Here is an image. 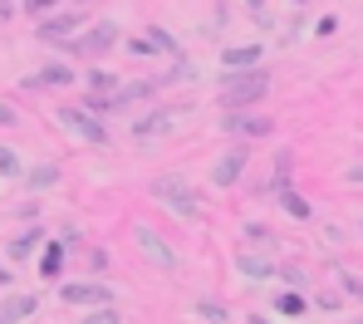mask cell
Wrapping results in <instances>:
<instances>
[{
  "label": "cell",
  "instance_id": "ffe728a7",
  "mask_svg": "<svg viewBox=\"0 0 363 324\" xmlns=\"http://www.w3.org/2000/svg\"><path fill=\"white\" fill-rule=\"evenodd\" d=\"M280 206H285V211H290V216H295V221H309V216H314V211H309V201H304L300 192H295V187H280Z\"/></svg>",
  "mask_w": 363,
  "mask_h": 324
},
{
  "label": "cell",
  "instance_id": "7c38bea8",
  "mask_svg": "<svg viewBox=\"0 0 363 324\" xmlns=\"http://www.w3.org/2000/svg\"><path fill=\"white\" fill-rule=\"evenodd\" d=\"M69 305H113V290L99 285V280H79V285H64L60 290Z\"/></svg>",
  "mask_w": 363,
  "mask_h": 324
},
{
  "label": "cell",
  "instance_id": "4dcf8cb0",
  "mask_svg": "<svg viewBox=\"0 0 363 324\" xmlns=\"http://www.w3.org/2000/svg\"><path fill=\"white\" fill-rule=\"evenodd\" d=\"M10 15H20V5L15 0H0V20H10Z\"/></svg>",
  "mask_w": 363,
  "mask_h": 324
},
{
  "label": "cell",
  "instance_id": "30bf717a",
  "mask_svg": "<svg viewBox=\"0 0 363 324\" xmlns=\"http://www.w3.org/2000/svg\"><path fill=\"white\" fill-rule=\"evenodd\" d=\"M74 84H79V69L69 60H45L35 74V89H74Z\"/></svg>",
  "mask_w": 363,
  "mask_h": 324
},
{
  "label": "cell",
  "instance_id": "2e32d148",
  "mask_svg": "<svg viewBox=\"0 0 363 324\" xmlns=\"http://www.w3.org/2000/svg\"><path fill=\"white\" fill-rule=\"evenodd\" d=\"M64 241H45V256H40V275L45 280H60V270H64Z\"/></svg>",
  "mask_w": 363,
  "mask_h": 324
},
{
  "label": "cell",
  "instance_id": "277c9868",
  "mask_svg": "<svg viewBox=\"0 0 363 324\" xmlns=\"http://www.w3.org/2000/svg\"><path fill=\"white\" fill-rule=\"evenodd\" d=\"M152 196L162 201V206H172L182 221H196L201 216V196L186 187V177H177V172H167V177H157L152 182Z\"/></svg>",
  "mask_w": 363,
  "mask_h": 324
},
{
  "label": "cell",
  "instance_id": "9a60e30c",
  "mask_svg": "<svg viewBox=\"0 0 363 324\" xmlns=\"http://www.w3.org/2000/svg\"><path fill=\"white\" fill-rule=\"evenodd\" d=\"M45 241V226H30V231H20L5 251H10V260H25V256H35V246Z\"/></svg>",
  "mask_w": 363,
  "mask_h": 324
},
{
  "label": "cell",
  "instance_id": "d6986e66",
  "mask_svg": "<svg viewBox=\"0 0 363 324\" xmlns=\"http://www.w3.org/2000/svg\"><path fill=\"white\" fill-rule=\"evenodd\" d=\"M25 182H30L35 192H45V187H60V167H55V162H40V167H30V172H25Z\"/></svg>",
  "mask_w": 363,
  "mask_h": 324
},
{
  "label": "cell",
  "instance_id": "836d02e7",
  "mask_svg": "<svg viewBox=\"0 0 363 324\" xmlns=\"http://www.w3.org/2000/svg\"><path fill=\"white\" fill-rule=\"evenodd\" d=\"M245 324H270V320H265V315H250V320H245Z\"/></svg>",
  "mask_w": 363,
  "mask_h": 324
},
{
  "label": "cell",
  "instance_id": "52a82bcc",
  "mask_svg": "<svg viewBox=\"0 0 363 324\" xmlns=\"http://www.w3.org/2000/svg\"><path fill=\"white\" fill-rule=\"evenodd\" d=\"M221 133H226V138H270V133H275V123H270L265 113L241 108V113H221Z\"/></svg>",
  "mask_w": 363,
  "mask_h": 324
},
{
  "label": "cell",
  "instance_id": "3957f363",
  "mask_svg": "<svg viewBox=\"0 0 363 324\" xmlns=\"http://www.w3.org/2000/svg\"><path fill=\"white\" fill-rule=\"evenodd\" d=\"M84 25H89V10L79 5V10H55V15H45V20H35V35H40V45L64 50V45H69Z\"/></svg>",
  "mask_w": 363,
  "mask_h": 324
},
{
  "label": "cell",
  "instance_id": "9c48e42d",
  "mask_svg": "<svg viewBox=\"0 0 363 324\" xmlns=\"http://www.w3.org/2000/svg\"><path fill=\"white\" fill-rule=\"evenodd\" d=\"M133 241L143 246V256L152 260V265H162V270H177V251H172V246H167V241H162L152 226H143V221H138V226H133Z\"/></svg>",
  "mask_w": 363,
  "mask_h": 324
},
{
  "label": "cell",
  "instance_id": "f1b7e54d",
  "mask_svg": "<svg viewBox=\"0 0 363 324\" xmlns=\"http://www.w3.org/2000/svg\"><path fill=\"white\" fill-rule=\"evenodd\" d=\"M344 290H349L354 300H363V275H344Z\"/></svg>",
  "mask_w": 363,
  "mask_h": 324
},
{
  "label": "cell",
  "instance_id": "44dd1931",
  "mask_svg": "<svg viewBox=\"0 0 363 324\" xmlns=\"http://www.w3.org/2000/svg\"><path fill=\"white\" fill-rule=\"evenodd\" d=\"M0 177H25L20 152H15V147H5V143H0Z\"/></svg>",
  "mask_w": 363,
  "mask_h": 324
},
{
  "label": "cell",
  "instance_id": "484cf974",
  "mask_svg": "<svg viewBox=\"0 0 363 324\" xmlns=\"http://www.w3.org/2000/svg\"><path fill=\"white\" fill-rule=\"evenodd\" d=\"M241 231H245V236H250V241H265V246H275V236H270V231H265L260 221H245Z\"/></svg>",
  "mask_w": 363,
  "mask_h": 324
},
{
  "label": "cell",
  "instance_id": "e0dca14e",
  "mask_svg": "<svg viewBox=\"0 0 363 324\" xmlns=\"http://www.w3.org/2000/svg\"><path fill=\"white\" fill-rule=\"evenodd\" d=\"M118 74H108V69H84V89L89 94H118Z\"/></svg>",
  "mask_w": 363,
  "mask_h": 324
},
{
  "label": "cell",
  "instance_id": "5b68a950",
  "mask_svg": "<svg viewBox=\"0 0 363 324\" xmlns=\"http://www.w3.org/2000/svg\"><path fill=\"white\" fill-rule=\"evenodd\" d=\"M191 113V104H167V108H152V113H143L138 123H133V138L138 143H152V138H167V133L177 128V118H186Z\"/></svg>",
  "mask_w": 363,
  "mask_h": 324
},
{
  "label": "cell",
  "instance_id": "1f68e13d",
  "mask_svg": "<svg viewBox=\"0 0 363 324\" xmlns=\"http://www.w3.org/2000/svg\"><path fill=\"white\" fill-rule=\"evenodd\" d=\"M0 285H15V275H10V265L0 260Z\"/></svg>",
  "mask_w": 363,
  "mask_h": 324
},
{
  "label": "cell",
  "instance_id": "f546056e",
  "mask_svg": "<svg viewBox=\"0 0 363 324\" xmlns=\"http://www.w3.org/2000/svg\"><path fill=\"white\" fill-rule=\"evenodd\" d=\"M89 265H94V270H104V265H108V251H99V246H94V251H89Z\"/></svg>",
  "mask_w": 363,
  "mask_h": 324
},
{
  "label": "cell",
  "instance_id": "83f0119b",
  "mask_svg": "<svg viewBox=\"0 0 363 324\" xmlns=\"http://www.w3.org/2000/svg\"><path fill=\"white\" fill-rule=\"evenodd\" d=\"M15 123H20V113H15V108L0 99V128H15Z\"/></svg>",
  "mask_w": 363,
  "mask_h": 324
},
{
  "label": "cell",
  "instance_id": "6da1fadb",
  "mask_svg": "<svg viewBox=\"0 0 363 324\" xmlns=\"http://www.w3.org/2000/svg\"><path fill=\"white\" fill-rule=\"evenodd\" d=\"M270 84H275V74L265 65L255 69H221V79H216V89H221V108L226 113H241L250 104H260L265 94H270Z\"/></svg>",
  "mask_w": 363,
  "mask_h": 324
},
{
  "label": "cell",
  "instance_id": "8992f818",
  "mask_svg": "<svg viewBox=\"0 0 363 324\" xmlns=\"http://www.w3.org/2000/svg\"><path fill=\"white\" fill-rule=\"evenodd\" d=\"M60 123L74 133V138H84L89 147H108V128H104V118L84 113L79 104H64V108H60Z\"/></svg>",
  "mask_w": 363,
  "mask_h": 324
},
{
  "label": "cell",
  "instance_id": "d590c367",
  "mask_svg": "<svg viewBox=\"0 0 363 324\" xmlns=\"http://www.w3.org/2000/svg\"><path fill=\"white\" fill-rule=\"evenodd\" d=\"M79 5H89V0H79Z\"/></svg>",
  "mask_w": 363,
  "mask_h": 324
},
{
  "label": "cell",
  "instance_id": "ac0fdd59",
  "mask_svg": "<svg viewBox=\"0 0 363 324\" xmlns=\"http://www.w3.org/2000/svg\"><path fill=\"white\" fill-rule=\"evenodd\" d=\"M236 270L250 275V280H270V275H275V265H270V260H265V256H250V251L236 256Z\"/></svg>",
  "mask_w": 363,
  "mask_h": 324
},
{
  "label": "cell",
  "instance_id": "7402d4cb",
  "mask_svg": "<svg viewBox=\"0 0 363 324\" xmlns=\"http://www.w3.org/2000/svg\"><path fill=\"white\" fill-rule=\"evenodd\" d=\"M64 0H20V10L30 15V20H45V15H55Z\"/></svg>",
  "mask_w": 363,
  "mask_h": 324
},
{
  "label": "cell",
  "instance_id": "4fadbf2b",
  "mask_svg": "<svg viewBox=\"0 0 363 324\" xmlns=\"http://www.w3.org/2000/svg\"><path fill=\"white\" fill-rule=\"evenodd\" d=\"M35 310H40V295H5V305H0V324H25Z\"/></svg>",
  "mask_w": 363,
  "mask_h": 324
},
{
  "label": "cell",
  "instance_id": "d6a6232c",
  "mask_svg": "<svg viewBox=\"0 0 363 324\" xmlns=\"http://www.w3.org/2000/svg\"><path fill=\"white\" fill-rule=\"evenodd\" d=\"M265 10V0H245V15H260Z\"/></svg>",
  "mask_w": 363,
  "mask_h": 324
},
{
  "label": "cell",
  "instance_id": "d4e9b609",
  "mask_svg": "<svg viewBox=\"0 0 363 324\" xmlns=\"http://www.w3.org/2000/svg\"><path fill=\"white\" fill-rule=\"evenodd\" d=\"M84 324H123V315L113 310V305H99L94 315H84Z\"/></svg>",
  "mask_w": 363,
  "mask_h": 324
},
{
  "label": "cell",
  "instance_id": "4316f807",
  "mask_svg": "<svg viewBox=\"0 0 363 324\" xmlns=\"http://www.w3.org/2000/svg\"><path fill=\"white\" fill-rule=\"evenodd\" d=\"M123 50H128V55H138V60H147V55H152V45H147V40H143V35H133V40H128V45H123Z\"/></svg>",
  "mask_w": 363,
  "mask_h": 324
},
{
  "label": "cell",
  "instance_id": "e575fe53",
  "mask_svg": "<svg viewBox=\"0 0 363 324\" xmlns=\"http://www.w3.org/2000/svg\"><path fill=\"white\" fill-rule=\"evenodd\" d=\"M295 5H309V0H295Z\"/></svg>",
  "mask_w": 363,
  "mask_h": 324
},
{
  "label": "cell",
  "instance_id": "603a6c76",
  "mask_svg": "<svg viewBox=\"0 0 363 324\" xmlns=\"http://www.w3.org/2000/svg\"><path fill=\"white\" fill-rule=\"evenodd\" d=\"M196 315L206 324H226V305H216V300H196Z\"/></svg>",
  "mask_w": 363,
  "mask_h": 324
},
{
  "label": "cell",
  "instance_id": "8fae6325",
  "mask_svg": "<svg viewBox=\"0 0 363 324\" xmlns=\"http://www.w3.org/2000/svg\"><path fill=\"white\" fill-rule=\"evenodd\" d=\"M143 40L152 45V55H162V60H172V65H186V50H182V40L172 30H162V25H147L143 30Z\"/></svg>",
  "mask_w": 363,
  "mask_h": 324
},
{
  "label": "cell",
  "instance_id": "cb8c5ba5",
  "mask_svg": "<svg viewBox=\"0 0 363 324\" xmlns=\"http://www.w3.org/2000/svg\"><path fill=\"white\" fill-rule=\"evenodd\" d=\"M275 305H280V315H304V295H300V290H285Z\"/></svg>",
  "mask_w": 363,
  "mask_h": 324
},
{
  "label": "cell",
  "instance_id": "7a4b0ae2",
  "mask_svg": "<svg viewBox=\"0 0 363 324\" xmlns=\"http://www.w3.org/2000/svg\"><path fill=\"white\" fill-rule=\"evenodd\" d=\"M118 45V25L113 20H89L69 45H64L60 55H74V60H99V55H108Z\"/></svg>",
  "mask_w": 363,
  "mask_h": 324
},
{
  "label": "cell",
  "instance_id": "ba28073f",
  "mask_svg": "<svg viewBox=\"0 0 363 324\" xmlns=\"http://www.w3.org/2000/svg\"><path fill=\"white\" fill-rule=\"evenodd\" d=\"M245 167H250V152H245V143H236V147H226V152L216 157L211 182H216V187H236V182L245 177Z\"/></svg>",
  "mask_w": 363,
  "mask_h": 324
},
{
  "label": "cell",
  "instance_id": "5bb4252c",
  "mask_svg": "<svg viewBox=\"0 0 363 324\" xmlns=\"http://www.w3.org/2000/svg\"><path fill=\"white\" fill-rule=\"evenodd\" d=\"M265 60V45H231L221 50V69H255Z\"/></svg>",
  "mask_w": 363,
  "mask_h": 324
}]
</instances>
